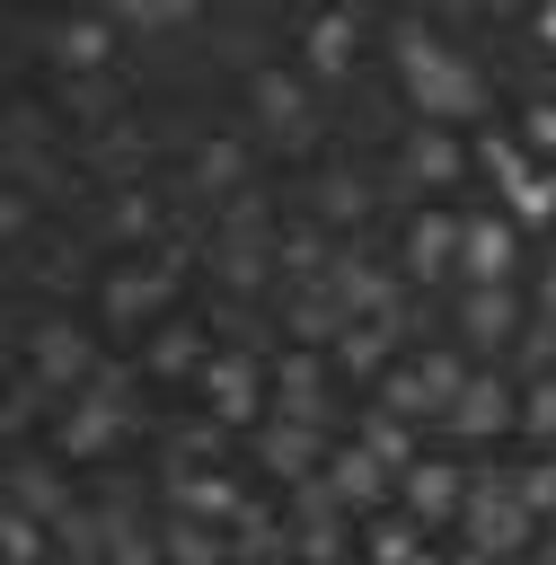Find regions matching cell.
Wrapping results in <instances>:
<instances>
[{"instance_id": "6da1fadb", "label": "cell", "mask_w": 556, "mask_h": 565, "mask_svg": "<svg viewBox=\"0 0 556 565\" xmlns=\"http://www.w3.org/2000/svg\"><path fill=\"white\" fill-rule=\"evenodd\" d=\"M388 71H397V97H406V124H477L494 106V79L468 44H450L432 18H388Z\"/></svg>"}, {"instance_id": "7a4b0ae2", "label": "cell", "mask_w": 556, "mask_h": 565, "mask_svg": "<svg viewBox=\"0 0 556 565\" xmlns=\"http://www.w3.org/2000/svg\"><path fill=\"white\" fill-rule=\"evenodd\" d=\"M185 238H168V247H150V256H106L97 265V318L115 327V335H150L159 318H177V291H185Z\"/></svg>"}, {"instance_id": "3957f363", "label": "cell", "mask_w": 556, "mask_h": 565, "mask_svg": "<svg viewBox=\"0 0 556 565\" xmlns=\"http://www.w3.org/2000/svg\"><path fill=\"white\" fill-rule=\"evenodd\" d=\"M247 124L274 141V159H309L327 141V115H318V79L300 62H265L247 71Z\"/></svg>"}, {"instance_id": "277c9868", "label": "cell", "mask_w": 556, "mask_h": 565, "mask_svg": "<svg viewBox=\"0 0 556 565\" xmlns=\"http://www.w3.org/2000/svg\"><path fill=\"white\" fill-rule=\"evenodd\" d=\"M459 547H468L477 565H512V556L538 547V512L512 494V468H477L468 512H459Z\"/></svg>"}, {"instance_id": "5b68a950", "label": "cell", "mask_w": 556, "mask_h": 565, "mask_svg": "<svg viewBox=\"0 0 556 565\" xmlns=\"http://www.w3.org/2000/svg\"><path fill=\"white\" fill-rule=\"evenodd\" d=\"M194 406H203L221 433H256V424L274 415V353L221 344V353L203 362V380H194Z\"/></svg>"}, {"instance_id": "8992f818", "label": "cell", "mask_w": 556, "mask_h": 565, "mask_svg": "<svg viewBox=\"0 0 556 565\" xmlns=\"http://www.w3.org/2000/svg\"><path fill=\"white\" fill-rule=\"evenodd\" d=\"M97 362H106V353H97V335H88L71 309H44V318L26 327V344H18V371H26L53 406H62V397H79V388L97 380Z\"/></svg>"}, {"instance_id": "52a82bcc", "label": "cell", "mask_w": 556, "mask_h": 565, "mask_svg": "<svg viewBox=\"0 0 556 565\" xmlns=\"http://www.w3.org/2000/svg\"><path fill=\"white\" fill-rule=\"evenodd\" d=\"M468 371H477V362H468L459 344H415V353H397V371L379 380V406L406 415V424H432V433H441V415H450V397H459Z\"/></svg>"}, {"instance_id": "ba28073f", "label": "cell", "mask_w": 556, "mask_h": 565, "mask_svg": "<svg viewBox=\"0 0 556 565\" xmlns=\"http://www.w3.org/2000/svg\"><path fill=\"white\" fill-rule=\"evenodd\" d=\"M450 327H459V353H485V362L521 353V335H530V282H459Z\"/></svg>"}, {"instance_id": "9c48e42d", "label": "cell", "mask_w": 556, "mask_h": 565, "mask_svg": "<svg viewBox=\"0 0 556 565\" xmlns=\"http://www.w3.org/2000/svg\"><path fill=\"white\" fill-rule=\"evenodd\" d=\"M441 433H450V441H503V433H521V380H512L503 362H477V371L459 380Z\"/></svg>"}, {"instance_id": "30bf717a", "label": "cell", "mask_w": 556, "mask_h": 565, "mask_svg": "<svg viewBox=\"0 0 556 565\" xmlns=\"http://www.w3.org/2000/svg\"><path fill=\"white\" fill-rule=\"evenodd\" d=\"M468 486H477V468H468V459H450V450H424V459L397 477V512H406L415 530H459V512H468Z\"/></svg>"}, {"instance_id": "8fae6325", "label": "cell", "mask_w": 556, "mask_h": 565, "mask_svg": "<svg viewBox=\"0 0 556 565\" xmlns=\"http://www.w3.org/2000/svg\"><path fill=\"white\" fill-rule=\"evenodd\" d=\"M247 441H256V468H265L282 494L318 486V477H327V459H335V433H318V424H291V415H265Z\"/></svg>"}, {"instance_id": "7c38bea8", "label": "cell", "mask_w": 556, "mask_h": 565, "mask_svg": "<svg viewBox=\"0 0 556 565\" xmlns=\"http://www.w3.org/2000/svg\"><path fill=\"white\" fill-rule=\"evenodd\" d=\"M35 44H44L53 79H106V71H124V26L115 18H53Z\"/></svg>"}, {"instance_id": "4fadbf2b", "label": "cell", "mask_w": 556, "mask_h": 565, "mask_svg": "<svg viewBox=\"0 0 556 565\" xmlns=\"http://www.w3.org/2000/svg\"><path fill=\"white\" fill-rule=\"evenodd\" d=\"M459 282H521V221L503 203L459 212Z\"/></svg>"}, {"instance_id": "5bb4252c", "label": "cell", "mask_w": 556, "mask_h": 565, "mask_svg": "<svg viewBox=\"0 0 556 565\" xmlns=\"http://www.w3.org/2000/svg\"><path fill=\"white\" fill-rule=\"evenodd\" d=\"M274 415L335 433V362L309 353V344H282V353H274Z\"/></svg>"}, {"instance_id": "9a60e30c", "label": "cell", "mask_w": 556, "mask_h": 565, "mask_svg": "<svg viewBox=\"0 0 556 565\" xmlns=\"http://www.w3.org/2000/svg\"><path fill=\"white\" fill-rule=\"evenodd\" d=\"M477 159H468V132H450V124H406L397 132V185H415V194H441V185H459Z\"/></svg>"}, {"instance_id": "2e32d148", "label": "cell", "mask_w": 556, "mask_h": 565, "mask_svg": "<svg viewBox=\"0 0 556 565\" xmlns=\"http://www.w3.org/2000/svg\"><path fill=\"white\" fill-rule=\"evenodd\" d=\"M79 503H88V494L71 486V468H62L53 450H18V459H9V512H26V521H44V530H62Z\"/></svg>"}, {"instance_id": "e0dca14e", "label": "cell", "mask_w": 556, "mask_h": 565, "mask_svg": "<svg viewBox=\"0 0 556 565\" xmlns=\"http://www.w3.org/2000/svg\"><path fill=\"white\" fill-rule=\"evenodd\" d=\"M362 44H371V26H362L353 9H327V18L300 26V71H309L318 88H344V79L362 71Z\"/></svg>"}, {"instance_id": "ac0fdd59", "label": "cell", "mask_w": 556, "mask_h": 565, "mask_svg": "<svg viewBox=\"0 0 556 565\" xmlns=\"http://www.w3.org/2000/svg\"><path fill=\"white\" fill-rule=\"evenodd\" d=\"M79 168L115 194V185H150V115H115L106 132L79 141Z\"/></svg>"}, {"instance_id": "d6986e66", "label": "cell", "mask_w": 556, "mask_h": 565, "mask_svg": "<svg viewBox=\"0 0 556 565\" xmlns=\"http://www.w3.org/2000/svg\"><path fill=\"white\" fill-rule=\"evenodd\" d=\"M247 168H256L247 132H194V141H185V194H203L212 212H221L229 194H247Z\"/></svg>"}, {"instance_id": "ffe728a7", "label": "cell", "mask_w": 556, "mask_h": 565, "mask_svg": "<svg viewBox=\"0 0 556 565\" xmlns=\"http://www.w3.org/2000/svg\"><path fill=\"white\" fill-rule=\"evenodd\" d=\"M397 274L424 291V282H450L459 291V212H415L406 238H397Z\"/></svg>"}, {"instance_id": "44dd1931", "label": "cell", "mask_w": 556, "mask_h": 565, "mask_svg": "<svg viewBox=\"0 0 556 565\" xmlns=\"http://www.w3.org/2000/svg\"><path fill=\"white\" fill-rule=\"evenodd\" d=\"M212 353H221V344H212V327H194V318H159V327L141 335V353H132V362H141V380H185V388H194Z\"/></svg>"}, {"instance_id": "7402d4cb", "label": "cell", "mask_w": 556, "mask_h": 565, "mask_svg": "<svg viewBox=\"0 0 556 565\" xmlns=\"http://www.w3.org/2000/svg\"><path fill=\"white\" fill-rule=\"evenodd\" d=\"M309 194H318V230H335V238H353V230L371 221V203H379V177H371L362 159H327Z\"/></svg>"}, {"instance_id": "603a6c76", "label": "cell", "mask_w": 556, "mask_h": 565, "mask_svg": "<svg viewBox=\"0 0 556 565\" xmlns=\"http://www.w3.org/2000/svg\"><path fill=\"white\" fill-rule=\"evenodd\" d=\"M397 318H344V335L327 344V362H335V380H362V388H379L388 371H397Z\"/></svg>"}, {"instance_id": "cb8c5ba5", "label": "cell", "mask_w": 556, "mask_h": 565, "mask_svg": "<svg viewBox=\"0 0 556 565\" xmlns=\"http://www.w3.org/2000/svg\"><path fill=\"white\" fill-rule=\"evenodd\" d=\"M318 486H327L353 521H371L379 503H397V468H379L362 441H335V459H327V477H318Z\"/></svg>"}, {"instance_id": "d4e9b609", "label": "cell", "mask_w": 556, "mask_h": 565, "mask_svg": "<svg viewBox=\"0 0 556 565\" xmlns=\"http://www.w3.org/2000/svg\"><path fill=\"white\" fill-rule=\"evenodd\" d=\"M159 494H168V512L212 521V530H229V521L256 503V486H247L238 468H194V477H177V486H159Z\"/></svg>"}, {"instance_id": "484cf974", "label": "cell", "mask_w": 556, "mask_h": 565, "mask_svg": "<svg viewBox=\"0 0 556 565\" xmlns=\"http://www.w3.org/2000/svg\"><path fill=\"white\" fill-rule=\"evenodd\" d=\"M362 565H450V556H441L432 530H415L406 512H379V521L362 530Z\"/></svg>"}, {"instance_id": "4316f807", "label": "cell", "mask_w": 556, "mask_h": 565, "mask_svg": "<svg viewBox=\"0 0 556 565\" xmlns=\"http://www.w3.org/2000/svg\"><path fill=\"white\" fill-rule=\"evenodd\" d=\"M415 433H424V424H406V415H388V406H371V415L353 424V441H362V450H371L379 468H397V477H406V468L424 459V441H415Z\"/></svg>"}, {"instance_id": "83f0119b", "label": "cell", "mask_w": 556, "mask_h": 565, "mask_svg": "<svg viewBox=\"0 0 556 565\" xmlns=\"http://www.w3.org/2000/svg\"><path fill=\"white\" fill-rule=\"evenodd\" d=\"M159 547H168V565H238L229 556V530L185 521V512H159Z\"/></svg>"}, {"instance_id": "f1b7e54d", "label": "cell", "mask_w": 556, "mask_h": 565, "mask_svg": "<svg viewBox=\"0 0 556 565\" xmlns=\"http://www.w3.org/2000/svg\"><path fill=\"white\" fill-rule=\"evenodd\" d=\"M494 203H503L521 230H556V168H530V177H521L512 194H494Z\"/></svg>"}, {"instance_id": "f546056e", "label": "cell", "mask_w": 556, "mask_h": 565, "mask_svg": "<svg viewBox=\"0 0 556 565\" xmlns=\"http://www.w3.org/2000/svg\"><path fill=\"white\" fill-rule=\"evenodd\" d=\"M512 494H521V503L538 512V530H547V521H556V450H530V459L512 468Z\"/></svg>"}, {"instance_id": "4dcf8cb0", "label": "cell", "mask_w": 556, "mask_h": 565, "mask_svg": "<svg viewBox=\"0 0 556 565\" xmlns=\"http://www.w3.org/2000/svg\"><path fill=\"white\" fill-rule=\"evenodd\" d=\"M521 433H530L538 450H556V371L521 380Z\"/></svg>"}, {"instance_id": "1f68e13d", "label": "cell", "mask_w": 556, "mask_h": 565, "mask_svg": "<svg viewBox=\"0 0 556 565\" xmlns=\"http://www.w3.org/2000/svg\"><path fill=\"white\" fill-rule=\"evenodd\" d=\"M512 132L530 141V159H538V168H556V88H538V97L521 106V124H512Z\"/></svg>"}, {"instance_id": "d6a6232c", "label": "cell", "mask_w": 556, "mask_h": 565, "mask_svg": "<svg viewBox=\"0 0 556 565\" xmlns=\"http://www.w3.org/2000/svg\"><path fill=\"white\" fill-rule=\"evenodd\" d=\"M530 318L538 327H556V247L538 256V274H530Z\"/></svg>"}, {"instance_id": "836d02e7", "label": "cell", "mask_w": 556, "mask_h": 565, "mask_svg": "<svg viewBox=\"0 0 556 565\" xmlns=\"http://www.w3.org/2000/svg\"><path fill=\"white\" fill-rule=\"evenodd\" d=\"M530 44L556 62V0H538V9H530Z\"/></svg>"}, {"instance_id": "e575fe53", "label": "cell", "mask_w": 556, "mask_h": 565, "mask_svg": "<svg viewBox=\"0 0 556 565\" xmlns=\"http://www.w3.org/2000/svg\"><path fill=\"white\" fill-rule=\"evenodd\" d=\"M530 565H556V521L538 530V547H530Z\"/></svg>"}]
</instances>
